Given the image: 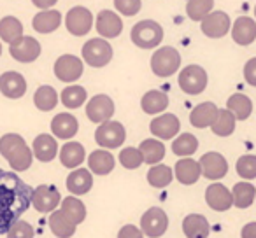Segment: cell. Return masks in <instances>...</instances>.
I'll list each match as a JSON object with an SVG mask.
<instances>
[{
    "instance_id": "41",
    "label": "cell",
    "mask_w": 256,
    "mask_h": 238,
    "mask_svg": "<svg viewBox=\"0 0 256 238\" xmlns=\"http://www.w3.org/2000/svg\"><path fill=\"white\" fill-rule=\"evenodd\" d=\"M196 147H198V140H196L195 135L192 133H181L178 139L172 142V153L178 154V156H192L195 154Z\"/></svg>"
},
{
    "instance_id": "48",
    "label": "cell",
    "mask_w": 256,
    "mask_h": 238,
    "mask_svg": "<svg viewBox=\"0 0 256 238\" xmlns=\"http://www.w3.org/2000/svg\"><path fill=\"white\" fill-rule=\"evenodd\" d=\"M118 238H144V231L134 226V224H126V226H123L120 230Z\"/></svg>"
},
{
    "instance_id": "31",
    "label": "cell",
    "mask_w": 256,
    "mask_h": 238,
    "mask_svg": "<svg viewBox=\"0 0 256 238\" xmlns=\"http://www.w3.org/2000/svg\"><path fill=\"white\" fill-rule=\"evenodd\" d=\"M226 109H230L232 112L235 114L237 121H246L252 114V102L244 93H234V95L228 98Z\"/></svg>"
},
{
    "instance_id": "1",
    "label": "cell",
    "mask_w": 256,
    "mask_h": 238,
    "mask_svg": "<svg viewBox=\"0 0 256 238\" xmlns=\"http://www.w3.org/2000/svg\"><path fill=\"white\" fill-rule=\"evenodd\" d=\"M34 189L12 172L0 168V235L8 233L32 205Z\"/></svg>"
},
{
    "instance_id": "8",
    "label": "cell",
    "mask_w": 256,
    "mask_h": 238,
    "mask_svg": "<svg viewBox=\"0 0 256 238\" xmlns=\"http://www.w3.org/2000/svg\"><path fill=\"white\" fill-rule=\"evenodd\" d=\"M40 51H42V47H40L39 40L30 35H23L12 44H9V53L20 63H32V61H36L40 56Z\"/></svg>"
},
{
    "instance_id": "15",
    "label": "cell",
    "mask_w": 256,
    "mask_h": 238,
    "mask_svg": "<svg viewBox=\"0 0 256 238\" xmlns=\"http://www.w3.org/2000/svg\"><path fill=\"white\" fill-rule=\"evenodd\" d=\"M232 39L238 46H251L256 40V19L249 16H240L232 23Z\"/></svg>"
},
{
    "instance_id": "36",
    "label": "cell",
    "mask_w": 256,
    "mask_h": 238,
    "mask_svg": "<svg viewBox=\"0 0 256 238\" xmlns=\"http://www.w3.org/2000/svg\"><path fill=\"white\" fill-rule=\"evenodd\" d=\"M232 195H234V205L237 209H248L256 200V189L249 182H238L234 186Z\"/></svg>"
},
{
    "instance_id": "45",
    "label": "cell",
    "mask_w": 256,
    "mask_h": 238,
    "mask_svg": "<svg viewBox=\"0 0 256 238\" xmlns=\"http://www.w3.org/2000/svg\"><path fill=\"white\" fill-rule=\"evenodd\" d=\"M114 7L121 16H136L142 9V0H114Z\"/></svg>"
},
{
    "instance_id": "21",
    "label": "cell",
    "mask_w": 256,
    "mask_h": 238,
    "mask_svg": "<svg viewBox=\"0 0 256 238\" xmlns=\"http://www.w3.org/2000/svg\"><path fill=\"white\" fill-rule=\"evenodd\" d=\"M218 114H220V109H218L216 103L212 102H204V103H198L195 109L192 110L190 114V123L192 126L195 128H207V126H212V123L216 121Z\"/></svg>"
},
{
    "instance_id": "25",
    "label": "cell",
    "mask_w": 256,
    "mask_h": 238,
    "mask_svg": "<svg viewBox=\"0 0 256 238\" xmlns=\"http://www.w3.org/2000/svg\"><path fill=\"white\" fill-rule=\"evenodd\" d=\"M76 226L78 224L64 212V210H53L50 216V228L53 231V235H56L58 238H70L76 233Z\"/></svg>"
},
{
    "instance_id": "23",
    "label": "cell",
    "mask_w": 256,
    "mask_h": 238,
    "mask_svg": "<svg viewBox=\"0 0 256 238\" xmlns=\"http://www.w3.org/2000/svg\"><path fill=\"white\" fill-rule=\"evenodd\" d=\"M200 174H202V165L200 161L192 160L190 156L182 158L176 163V177L181 184L192 186L198 181Z\"/></svg>"
},
{
    "instance_id": "52",
    "label": "cell",
    "mask_w": 256,
    "mask_h": 238,
    "mask_svg": "<svg viewBox=\"0 0 256 238\" xmlns=\"http://www.w3.org/2000/svg\"><path fill=\"white\" fill-rule=\"evenodd\" d=\"M254 18H256V5H254Z\"/></svg>"
},
{
    "instance_id": "20",
    "label": "cell",
    "mask_w": 256,
    "mask_h": 238,
    "mask_svg": "<svg viewBox=\"0 0 256 238\" xmlns=\"http://www.w3.org/2000/svg\"><path fill=\"white\" fill-rule=\"evenodd\" d=\"M206 200L207 205L212 210H218V212H224V210H228L234 205V195L220 182H214V184H210L207 188Z\"/></svg>"
},
{
    "instance_id": "11",
    "label": "cell",
    "mask_w": 256,
    "mask_h": 238,
    "mask_svg": "<svg viewBox=\"0 0 256 238\" xmlns=\"http://www.w3.org/2000/svg\"><path fill=\"white\" fill-rule=\"evenodd\" d=\"M84 70V63L81 58L76 54H62L56 61H54V75L60 79L62 82H74L82 75Z\"/></svg>"
},
{
    "instance_id": "35",
    "label": "cell",
    "mask_w": 256,
    "mask_h": 238,
    "mask_svg": "<svg viewBox=\"0 0 256 238\" xmlns=\"http://www.w3.org/2000/svg\"><path fill=\"white\" fill-rule=\"evenodd\" d=\"M139 149H140V153H142L144 163H148V165H158L165 156V146L160 140H154V139L142 140Z\"/></svg>"
},
{
    "instance_id": "10",
    "label": "cell",
    "mask_w": 256,
    "mask_h": 238,
    "mask_svg": "<svg viewBox=\"0 0 256 238\" xmlns=\"http://www.w3.org/2000/svg\"><path fill=\"white\" fill-rule=\"evenodd\" d=\"M65 26L67 32H70L76 37H82L92 30L93 26V14L88 7L76 5L65 16Z\"/></svg>"
},
{
    "instance_id": "49",
    "label": "cell",
    "mask_w": 256,
    "mask_h": 238,
    "mask_svg": "<svg viewBox=\"0 0 256 238\" xmlns=\"http://www.w3.org/2000/svg\"><path fill=\"white\" fill-rule=\"evenodd\" d=\"M240 237L242 238H256V223L246 224L240 231Z\"/></svg>"
},
{
    "instance_id": "37",
    "label": "cell",
    "mask_w": 256,
    "mask_h": 238,
    "mask_svg": "<svg viewBox=\"0 0 256 238\" xmlns=\"http://www.w3.org/2000/svg\"><path fill=\"white\" fill-rule=\"evenodd\" d=\"M34 103L39 110L48 112L53 110L58 103V93L53 86H40L36 93H34Z\"/></svg>"
},
{
    "instance_id": "24",
    "label": "cell",
    "mask_w": 256,
    "mask_h": 238,
    "mask_svg": "<svg viewBox=\"0 0 256 238\" xmlns=\"http://www.w3.org/2000/svg\"><path fill=\"white\" fill-rule=\"evenodd\" d=\"M62 25V14L54 9H42L32 19V26L39 33H51Z\"/></svg>"
},
{
    "instance_id": "38",
    "label": "cell",
    "mask_w": 256,
    "mask_h": 238,
    "mask_svg": "<svg viewBox=\"0 0 256 238\" xmlns=\"http://www.w3.org/2000/svg\"><path fill=\"white\" fill-rule=\"evenodd\" d=\"M214 11V0H188L186 2V14L192 21L200 23L207 14Z\"/></svg>"
},
{
    "instance_id": "7",
    "label": "cell",
    "mask_w": 256,
    "mask_h": 238,
    "mask_svg": "<svg viewBox=\"0 0 256 238\" xmlns=\"http://www.w3.org/2000/svg\"><path fill=\"white\" fill-rule=\"evenodd\" d=\"M126 139V132H124V126L118 121H106L100 123V126L95 132V142L100 147H106V149H116Z\"/></svg>"
},
{
    "instance_id": "13",
    "label": "cell",
    "mask_w": 256,
    "mask_h": 238,
    "mask_svg": "<svg viewBox=\"0 0 256 238\" xmlns=\"http://www.w3.org/2000/svg\"><path fill=\"white\" fill-rule=\"evenodd\" d=\"M95 28L104 39H116L123 32V19L120 14L109 9H104L96 14L95 18Z\"/></svg>"
},
{
    "instance_id": "18",
    "label": "cell",
    "mask_w": 256,
    "mask_h": 238,
    "mask_svg": "<svg viewBox=\"0 0 256 238\" xmlns=\"http://www.w3.org/2000/svg\"><path fill=\"white\" fill-rule=\"evenodd\" d=\"M200 165H202V175L209 181H220L226 175L228 163L220 153H206L200 158Z\"/></svg>"
},
{
    "instance_id": "9",
    "label": "cell",
    "mask_w": 256,
    "mask_h": 238,
    "mask_svg": "<svg viewBox=\"0 0 256 238\" xmlns=\"http://www.w3.org/2000/svg\"><path fill=\"white\" fill-rule=\"evenodd\" d=\"M200 28L209 39H221L232 30V19L224 11H212L200 21Z\"/></svg>"
},
{
    "instance_id": "3",
    "label": "cell",
    "mask_w": 256,
    "mask_h": 238,
    "mask_svg": "<svg viewBox=\"0 0 256 238\" xmlns=\"http://www.w3.org/2000/svg\"><path fill=\"white\" fill-rule=\"evenodd\" d=\"M130 39L140 49H154L164 40V28L154 19H142L132 26Z\"/></svg>"
},
{
    "instance_id": "22",
    "label": "cell",
    "mask_w": 256,
    "mask_h": 238,
    "mask_svg": "<svg viewBox=\"0 0 256 238\" xmlns=\"http://www.w3.org/2000/svg\"><path fill=\"white\" fill-rule=\"evenodd\" d=\"M79 130V123L72 114L67 112H62L58 116L53 117V121H51V132H53L54 137L62 140H68L78 133Z\"/></svg>"
},
{
    "instance_id": "51",
    "label": "cell",
    "mask_w": 256,
    "mask_h": 238,
    "mask_svg": "<svg viewBox=\"0 0 256 238\" xmlns=\"http://www.w3.org/2000/svg\"><path fill=\"white\" fill-rule=\"evenodd\" d=\"M0 54H2V42H0Z\"/></svg>"
},
{
    "instance_id": "19",
    "label": "cell",
    "mask_w": 256,
    "mask_h": 238,
    "mask_svg": "<svg viewBox=\"0 0 256 238\" xmlns=\"http://www.w3.org/2000/svg\"><path fill=\"white\" fill-rule=\"evenodd\" d=\"M0 91L8 98H22L26 93V81L20 72H4L0 75Z\"/></svg>"
},
{
    "instance_id": "40",
    "label": "cell",
    "mask_w": 256,
    "mask_h": 238,
    "mask_svg": "<svg viewBox=\"0 0 256 238\" xmlns=\"http://www.w3.org/2000/svg\"><path fill=\"white\" fill-rule=\"evenodd\" d=\"M172 168L167 167V165H154L153 168H150L148 172V182H150L153 188H167L172 182Z\"/></svg>"
},
{
    "instance_id": "17",
    "label": "cell",
    "mask_w": 256,
    "mask_h": 238,
    "mask_svg": "<svg viewBox=\"0 0 256 238\" xmlns=\"http://www.w3.org/2000/svg\"><path fill=\"white\" fill-rule=\"evenodd\" d=\"M150 130L160 140H170L179 133L181 123H179L178 116H174V114H162V116L154 117L151 121Z\"/></svg>"
},
{
    "instance_id": "44",
    "label": "cell",
    "mask_w": 256,
    "mask_h": 238,
    "mask_svg": "<svg viewBox=\"0 0 256 238\" xmlns=\"http://www.w3.org/2000/svg\"><path fill=\"white\" fill-rule=\"evenodd\" d=\"M237 174L242 179H256V156L248 154V156H242L237 160Z\"/></svg>"
},
{
    "instance_id": "50",
    "label": "cell",
    "mask_w": 256,
    "mask_h": 238,
    "mask_svg": "<svg viewBox=\"0 0 256 238\" xmlns=\"http://www.w3.org/2000/svg\"><path fill=\"white\" fill-rule=\"evenodd\" d=\"M58 0H32V4L39 9H51Z\"/></svg>"
},
{
    "instance_id": "14",
    "label": "cell",
    "mask_w": 256,
    "mask_h": 238,
    "mask_svg": "<svg viewBox=\"0 0 256 238\" xmlns=\"http://www.w3.org/2000/svg\"><path fill=\"white\" fill-rule=\"evenodd\" d=\"M114 114V102L107 95H95L86 103V116L92 123H106Z\"/></svg>"
},
{
    "instance_id": "29",
    "label": "cell",
    "mask_w": 256,
    "mask_h": 238,
    "mask_svg": "<svg viewBox=\"0 0 256 238\" xmlns=\"http://www.w3.org/2000/svg\"><path fill=\"white\" fill-rule=\"evenodd\" d=\"M140 107L146 114H160L168 107V96L167 93L160 91V89H151V91L144 93L140 98Z\"/></svg>"
},
{
    "instance_id": "16",
    "label": "cell",
    "mask_w": 256,
    "mask_h": 238,
    "mask_svg": "<svg viewBox=\"0 0 256 238\" xmlns=\"http://www.w3.org/2000/svg\"><path fill=\"white\" fill-rule=\"evenodd\" d=\"M32 205L39 212H53L60 205V193H58V189L54 186H39L37 189H34Z\"/></svg>"
},
{
    "instance_id": "30",
    "label": "cell",
    "mask_w": 256,
    "mask_h": 238,
    "mask_svg": "<svg viewBox=\"0 0 256 238\" xmlns=\"http://www.w3.org/2000/svg\"><path fill=\"white\" fill-rule=\"evenodd\" d=\"M88 167L93 174L96 175H107L112 172L114 168V156L109 153V151H93L88 158Z\"/></svg>"
},
{
    "instance_id": "43",
    "label": "cell",
    "mask_w": 256,
    "mask_h": 238,
    "mask_svg": "<svg viewBox=\"0 0 256 238\" xmlns=\"http://www.w3.org/2000/svg\"><path fill=\"white\" fill-rule=\"evenodd\" d=\"M120 161L124 168L128 170H136L142 165L144 158H142V153L140 149H136V147H126L120 153Z\"/></svg>"
},
{
    "instance_id": "42",
    "label": "cell",
    "mask_w": 256,
    "mask_h": 238,
    "mask_svg": "<svg viewBox=\"0 0 256 238\" xmlns=\"http://www.w3.org/2000/svg\"><path fill=\"white\" fill-rule=\"evenodd\" d=\"M62 210L74 221L76 224H81L86 217V207L81 200H78L76 196H68L62 202Z\"/></svg>"
},
{
    "instance_id": "46",
    "label": "cell",
    "mask_w": 256,
    "mask_h": 238,
    "mask_svg": "<svg viewBox=\"0 0 256 238\" xmlns=\"http://www.w3.org/2000/svg\"><path fill=\"white\" fill-rule=\"evenodd\" d=\"M8 238H34V228L26 221H16L8 231Z\"/></svg>"
},
{
    "instance_id": "28",
    "label": "cell",
    "mask_w": 256,
    "mask_h": 238,
    "mask_svg": "<svg viewBox=\"0 0 256 238\" xmlns=\"http://www.w3.org/2000/svg\"><path fill=\"white\" fill-rule=\"evenodd\" d=\"M93 186V177L90 170L86 168H78L67 177V189L76 196L86 195Z\"/></svg>"
},
{
    "instance_id": "32",
    "label": "cell",
    "mask_w": 256,
    "mask_h": 238,
    "mask_svg": "<svg viewBox=\"0 0 256 238\" xmlns=\"http://www.w3.org/2000/svg\"><path fill=\"white\" fill-rule=\"evenodd\" d=\"M60 161L65 168H78L84 161V147L79 142H67L60 151Z\"/></svg>"
},
{
    "instance_id": "5",
    "label": "cell",
    "mask_w": 256,
    "mask_h": 238,
    "mask_svg": "<svg viewBox=\"0 0 256 238\" xmlns=\"http://www.w3.org/2000/svg\"><path fill=\"white\" fill-rule=\"evenodd\" d=\"M178 82H179V88L186 95H200L207 88L209 77H207L206 68L193 63V65H186L184 68L179 70Z\"/></svg>"
},
{
    "instance_id": "47",
    "label": "cell",
    "mask_w": 256,
    "mask_h": 238,
    "mask_svg": "<svg viewBox=\"0 0 256 238\" xmlns=\"http://www.w3.org/2000/svg\"><path fill=\"white\" fill-rule=\"evenodd\" d=\"M244 79L249 86L256 88V56L246 61L244 65Z\"/></svg>"
},
{
    "instance_id": "34",
    "label": "cell",
    "mask_w": 256,
    "mask_h": 238,
    "mask_svg": "<svg viewBox=\"0 0 256 238\" xmlns=\"http://www.w3.org/2000/svg\"><path fill=\"white\" fill-rule=\"evenodd\" d=\"M235 123H237V117L230 109H220V114H218L216 121L212 123L210 130L218 137H228L234 133Z\"/></svg>"
},
{
    "instance_id": "12",
    "label": "cell",
    "mask_w": 256,
    "mask_h": 238,
    "mask_svg": "<svg viewBox=\"0 0 256 238\" xmlns=\"http://www.w3.org/2000/svg\"><path fill=\"white\" fill-rule=\"evenodd\" d=\"M167 228H168V217L158 207H153L148 212H144L142 219H140V230L150 238H160L167 231Z\"/></svg>"
},
{
    "instance_id": "39",
    "label": "cell",
    "mask_w": 256,
    "mask_h": 238,
    "mask_svg": "<svg viewBox=\"0 0 256 238\" xmlns=\"http://www.w3.org/2000/svg\"><path fill=\"white\" fill-rule=\"evenodd\" d=\"M60 98H62V103H64L67 109H78V107H81L82 103L86 102L88 93H86V89L82 88V86L74 84V86L65 88L64 91H62Z\"/></svg>"
},
{
    "instance_id": "27",
    "label": "cell",
    "mask_w": 256,
    "mask_h": 238,
    "mask_svg": "<svg viewBox=\"0 0 256 238\" xmlns=\"http://www.w3.org/2000/svg\"><path fill=\"white\" fill-rule=\"evenodd\" d=\"M182 231H184L186 238H207L210 233V226L204 216L190 214L182 221Z\"/></svg>"
},
{
    "instance_id": "4",
    "label": "cell",
    "mask_w": 256,
    "mask_h": 238,
    "mask_svg": "<svg viewBox=\"0 0 256 238\" xmlns=\"http://www.w3.org/2000/svg\"><path fill=\"white\" fill-rule=\"evenodd\" d=\"M181 68V54L176 47H158L151 56V70L158 77H170Z\"/></svg>"
},
{
    "instance_id": "6",
    "label": "cell",
    "mask_w": 256,
    "mask_h": 238,
    "mask_svg": "<svg viewBox=\"0 0 256 238\" xmlns=\"http://www.w3.org/2000/svg\"><path fill=\"white\" fill-rule=\"evenodd\" d=\"M82 60L93 68H102L112 60V46L104 37L90 39L82 46Z\"/></svg>"
},
{
    "instance_id": "26",
    "label": "cell",
    "mask_w": 256,
    "mask_h": 238,
    "mask_svg": "<svg viewBox=\"0 0 256 238\" xmlns=\"http://www.w3.org/2000/svg\"><path fill=\"white\" fill-rule=\"evenodd\" d=\"M58 154V142L48 133H42V135L36 137L34 140V156L37 158L42 163H48V161H53L54 156Z\"/></svg>"
},
{
    "instance_id": "2",
    "label": "cell",
    "mask_w": 256,
    "mask_h": 238,
    "mask_svg": "<svg viewBox=\"0 0 256 238\" xmlns=\"http://www.w3.org/2000/svg\"><path fill=\"white\" fill-rule=\"evenodd\" d=\"M0 154L8 160L11 168L16 172L28 170L30 165H32L34 153L26 146L23 137L16 135V133H8L0 139Z\"/></svg>"
},
{
    "instance_id": "33",
    "label": "cell",
    "mask_w": 256,
    "mask_h": 238,
    "mask_svg": "<svg viewBox=\"0 0 256 238\" xmlns=\"http://www.w3.org/2000/svg\"><path fill=\"white\" fill-rule=\"evenodd\" d=\"M23 23L14 16H6L0 19V40H4L8 44H12L23 37Z\"/></svg>"
}]
</instances>
